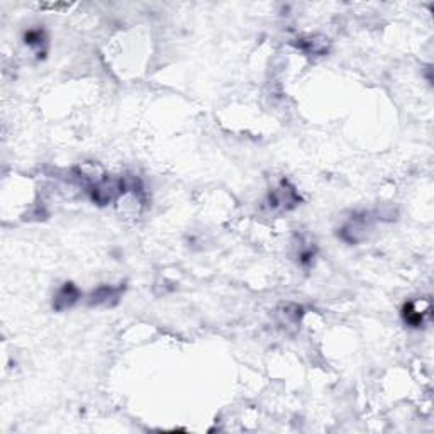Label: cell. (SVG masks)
<instances>
[{
    "instance_id": "obj_6",
    "label": "cell",
    "mask_w": 434,
    "mask_h": 434,
    "mask_svg": "<svg viewBox=\"0 0 434 434\" xmlns=\"http://www.w3.org/2000/svg\"><path fill=\"white\" fill-rule=\"evenodd\" d=\"M429 310L431 309L419 310L417 304L415 302H406L402 307V319L407 326H411V328H422L426 317L429 316Z\"/></svg>"
},
{
    "instance_id": "obj_5",
    "label": "cell",
    "mask_w": 434,
    "mask_h": 434,
    "mask_svg": "<svg viewBox=\"0 0 434 434\" xmlns=\"http://www.w3.org/2000/svg\"><path fill=\"white\" fill-rule=\"evenodd\" d=\"M299 43H295V46L299 50L306 51L307 55H326L328 53L329 41L324 36H307V38L297 39Z\"/></svg>"
},
{
    "instance_id": "obj_2",
    "label": "cell",
    "mask_w": 434,
    "mask_h": 434,
    "mask_svg": "<svg viewBox=\"0 0 434 434\" xmlns=\"http://www.w3.org/2000/svg\"><path fill=\"white\" fill-rule=\"evenodd\" d=\"M299 195H297L295 188L292 185H288L287 181H282L280 187L275 188L273 192H270V207L272 209H280V210H290L299 204Z\"/></svg>"
},
{
    "instance_id": "obj_3",
    "label": "cell",
    "mask_w": 434,
    "mask_h": 434,
    "mask_svg": "<svg viewBox=\"0 0 434 434\" xmlns=\"http://www.w3.org/2000/svg\"><path fill=\"white\" fill-rule=\"evenodd\" d=\"M122 292H124V285H117V287H112V285H100L99 288H95L92 292L90 297H88V306L92 307H112L116 306L121 299Z\"/></svg>"
},
{
    "instance_id": "obj_1",
    "label": "cell",
    "mask_w": 434,
    "mask_h": 434,
    "mask_svg": "<svg viewBox=\"0 0 434 434\" xmlns=\"http://www.w3.org/2000/svg\"><path fill=\"white\" fill-rule=\"evenodd\" d=\"M370 229V217L368 214H362V216H353L350 222L343 226L339 236L346 243L356 244L366 237V231Z\"/></svg>"
},
{
    "instance_id": "obj_4",
    "label": "cell",
    "mask_w": 434,
    "mask_h": 434,
    "mask_svg": "<svg viewBox=\"0 0 434 434\" xmlns=\"http://www.w3.org/2000/svg\"><path fill=\"white\" fill-rule=\"evenodd\" d=\"M81 292L79 290V287L75 284H72V282H66V284H63L61 288H58V292L53 297V309L57 313L72 309L79 302Z\"/></svg>"
},
{
    "instance_id": "obj_7",
    "label": "cell",
    "mask_w": 434,
    "mask_h": 434,
    "mask_svg": "<svg viewBox=\"0 0 434 434\" xmlns=\"http://www.w3.org/2000/svg\"><path fill=\"white\" fill-rule=\"evenodd\" d=\"M24 43L29 48H34L38 58H43L48 50V36L44 29H29L24 34Z\"/></svg>"
}]
</instances>
